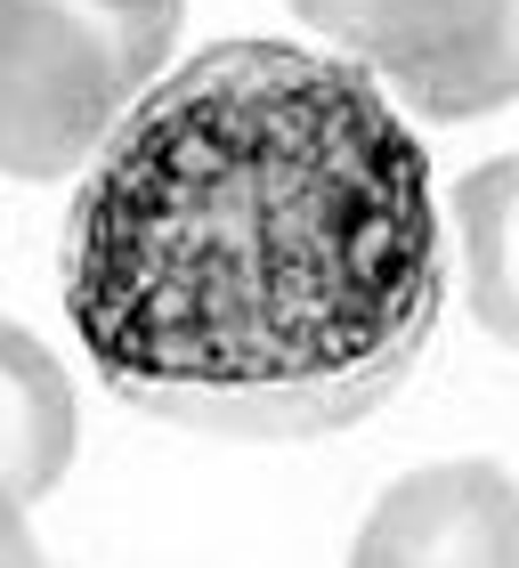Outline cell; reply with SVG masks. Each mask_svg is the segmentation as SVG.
<instances>
[{
	"instance_id": "cell-7",
	"label": "cell",
	"mask_w": 519,
	"mask_h": 568,
	"mask_svg": "<svg viewBox=\"0 0 519 568\" xmlns=\"http://www.w3.org/2000/svg\"><path fill=\"white\" fill-rule=\"evenodd\" d=\"M90 9H106V17H122L139 41H154V49H171L179 41V9L187 0H90Z\"/></svg>"
},
{
	"instance_id": "cell-8",
	"label": "cell",
	"mask_w": 519,
	"mask_h": 568,
	"mask_svg": "<svg viewBox=\"0 0 519 568\" xmlns=\"http://www.w3.org/2000/svg\"><path fill=\"white\" fill-rule=\"evenodd\" d=\"M0 568H49L33 520H24V496H17L9 479H0Z\"/></svg>"
},
{
	"instance_id": "cell-2",
	"label": "cell",
	"mask_w": 519,
	"mask_h": 568,
	"mask_svg": "<svg viewBox=\"0 0 519 568\" xmlns=\"http://www.w3.org/2000/svg\"><path fill=\"white\" fill-rule=\"evenodd\" d=\"M163 82V49L90 0H0V179H73Z\"/></svg>"
},
{
	"instance_id": "cell-3",
	"label": "cell",
	"mask_w": 519,
	"mask_h": 568,
	"mask_svg": "<svg viewBox=\"0 0 519 568\" xmlns=\"http://www.w3.org/2000/svg\"><path fill=\"white\" fill-rule=\"evenodd\" d=\"M293 17L430 122L519 98V0H293Z\"/></svg>"
},
{
	"instance_id": "cell-4",
	"label": "cell",
	"mask_w": 519,
	"mask_h": 568,
	"mask_svg": "<svg viewBox=\"0 0 519 568\" xmlns=\"http://www.w3.org/2000/svg\"><path fill=\"white\" fill-rule=\"evenodd\" d=\"M349 568H519V479L487 455L389 479Z\"/></svg>"
},
{
	"instance_id": "cell-6",
	"label": "cell",
	"mask_w": 519,
	"mask_h": 568,
	"mask_svg": "<svg viewBox=\"0 0 519 568\" xmlns=\"http://www.w3.org/2000/svg\"><path fill=\"white\" fill-rule=\"evenodd\" d=\"M455 227H462V293L471 317L519 349V154H496L462 179L455 195Z\"/></svg>"
},
{
	"instance_id": "cell-5",
	"label": "cell",
	"mask_w": 519,
	"mask_h": 568,
	"mask_svg": "<svg viewBox=\"0 0 519 568\" xmlns=\"http://www.w3.org/2000/svg\"><path fill=\"white\" fill-rule=\"evenodd\" d=\"M73 463V382L24 325L0 317V479L41 504Z\"/></svg>"
},
{
	"instance_id": "cell-1",
	"label": "cell",
	"mask_w": 519,
	"mask_h": 568,
	"mask_svg": "<svg viewBox=\"0 0 519 568\" xmlns=\"http://www.w3.org/2000/svg\"><path fill=\"white\" fill-rule=\"evenodd\" d=\"M65 317L122 406L301 447L366 423L447 308L430 154L342 49L212 41L114 122L65 220Z\"/></svg>"
}]
</instances>
